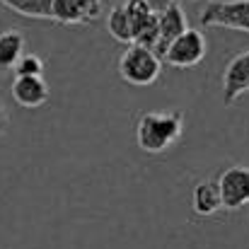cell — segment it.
I'll use <instances>...</instances> for the list:
<instances>
[{
	"mask_svg": "<svg viewBox=\"0 0 249 249\" xmlns=\"http://www.w3.org/2000/svg\"><path fill=\"white\" fill-rule=\"evenodd\" d=\"M184 131V111H145L136 126V143L143 153L160 155L172 148Z\"/></svg>",
	"mask_w": 249,
	"mask_h": 249,
	"instance_id": "cell-1",
	"label": "cell"
},
{
	"mask_svg": "<svg viewBox=\"0 0 249 249\" xmlns=\"http://www.w3.org/2000/svg\"><path fill=\"white\" fill-rule=\"evenodd\" d=\"M162 73V61L155 56V51L143 46H126V51L119 56V75L121 80L136 87L155 85Z\"/></svg>",
	"mask_w": 249,
	"mask_h": 249,
	"instance_id": "cell-2",
	"label": "cell"
},
{
	"mask_svg": "<svg viewBox=\"0 0 249 249\" xmlns=\"http://www.w3.org/2000/svg\"><path fill=\"white\" fill-rule=\"evenodd\" d=\"M201 27H223L249 34V0H213L198 15Z\"/></svg>",
	"mask_w": 249,
	"mask_h": 249,
	"instance_id": "cell-3",
	"label": "cell"
},
{
	"mask_svg": "<svg viewBox=\"0 0 249 249\" xmlns=\"http://www.w3.org/2000/svg\"><path fill=\"white\" fill-rule=\"evenodd\" d=\"M208 44L206 36L198 29L186 27L169 46H167L162 61H167L172 68H196L203 58H206Z\"/></svg>",
	"mask_w": 249,
	"mask_h": 249,
	"instance_id": "cell-4",
	"label": "cell"
},
{
	"mask_svg": "<svg viewBox=\"0 0 249 249\" xmlns=\"http://www.w3.org/2000/svg\"><path fill=\"white\" fill-rule=\"evenodd\" d=\"M218 191H220V206L228 211H240L249 206V167L232 165L220 172Z\"/></svg>",
	"mask_w": 249,
	"mask_h": 249,
	"instance_id": "cell-5",
	"label": "cell"
},
{
	"mask_svg": "<svg viewBox=\"0 0 249 249\" xmlns=\"http://www.w3.org/2000/svg\"><path fill=\"white\" fill-rule=\"evenodd\" d=\"M126 12L131 19L133 44L155 51L158 46V15L145 5V0H126Z\"/></svg>",
	"mask_w": 249,
	"mask_h": 249,
	"instance_id": "cell-6",
	"label": "cell"
},
{
	"mask_svg": "<svg viewBox=\"0 0 249 249\" xmlns=\"http://www.w3.org/2000/svg\"><path fill=\"white\" fill-rule=\"evenodd\" d=\"M99 15V0H51V19L58 24H89Z\"/></svg>",
	"mask_w": 249,
	"mask_h": 249,
	"instance_id": "cell-7",
	"label": "cell"
},
{
	"mask_svg": "<svg viewBox=\"0 0 249 249\" xmlns=\"http://www.w3.org/2000/svg\"><path fill=\"white\" fill-rule=\"evenodd\" d=\"M249 92V49L232 56L223 73V102L225 107H232L242 94Z\"/></svg>",
	"mask_w": 249,
	"mask_h": 249,
	"instance_id": "cell-8",
	"label": "cell"
},
{
	"mask_svg": "<svg viewBox=\"0 0 249 249\" xmlns=\"http://www.w3.org/2000/svg\"><path fill=\"white\" fill-rule=\"evenodd\" d=\"M186 29V15L181 10L179 2L169 5L167 10L158 12V46H155V56L162 61L167 46Z\"/></svg>",
	"mask_w": 249,
	"mask_h": 249,
	"instance_id": "cell-9",
	"label": "cell"
},
{
	"mask_svg": "<svg viewBox=\"0 0 249 249\" xmlns=\"http://www.w3.org/2000/svg\"><path fill=\"white\" fill-rule=\"evenodd\" d=\"M12 99L24 107V109H39L49 102V85L44 80V75L39 78H15L10 85Z\"/></svg>",
	"mask_w": 249,
	"mask_h": 249,
	"instance_id": "cell-10",
	"label": "cell"
},
{
	"mask_svg": "<svg viewBox=\"0 0 249 249\" xmlns=\"http://www.w3.org/2000/svg\"><path fill=\"white\" fill-rule=\"evenodd\" d=\"M191 208L196 215H213L218 213L220 206V191H218V181L215 179H203L194 186L191 194Z\"/></svg>",
	"mask_w": 249,
	"mask_h": 249,
	"instance_id": "cell-11",
	"label": "cell"
},
{
	"mask_svg": "<svg viewBox=\"0 0 249 249\" xmlns=\"http://www.w3.org/2000/svg\"><path fill=\"white\" fill-rule=\"evenodd\" d=\"M24 53V34L19 29H7L0 34V73L15 68V63Z\"/></svg>",
	"mask_w": 249,
	"mask_h": 249,
	"instance_id": "cell-12",
	"label": "cell"
},
{
	"mask_svg": "<svg viewBox=\"0 0 249 249\" xmlns=\"http://www.w3.org/2000/svg\"><path fill=\"white\" fill-rule=\"evenodd\" d=\"M107 32L114 41L119 44H126L131 46L133 44V32H131V19H128V12H126V5H116L111 7L109 17H107Z\"/></svg>",
	"mask_w": 249,
	"mask_h": 249,
	"instance_id": "cell-13",
	"label": "cell"
},
{
	"mask_svg": "<svg viewBox=\"0 0 249 249\" xmlns=\"http://www.w3.org/2000/svg\"><path fill=\"white\" fill-rule=\"evenodd\" d=\"M12 12L29 19H51V0H0Z\"/></svg>",
	"mask_w": 249,
	"mask_h": 249,
	"instance_id": "cell-14",
	"label": "cell"
},
{
	"mask_svg": "<svg viewBox=\"0 0 249 249\" xmlns=\"http://www.w3.org/2000/svg\"><path fill=\"white\" fill-rule=\"evenodd\" d=\"M15 78H39L44 75V61L36 53H22V58L15 63Z\"/></svg>",
	"mask_w": 249,
	"mask_h": 249,
	"instance_id": "cell-15",
	"label": "cell"
},
{
	"mask_svg": "<svg viewBox=\"0 0 249 249\" xmlns=\"http://www.w3.org/2000/svg\"><path fill=\"white\" fill-rule=\"evenodd\" d=\"M174 2H177V0H145V5H148L155 15H158V12H162V10H167V7H169V5H174Z\"/></svg>",
	"mask_w": 249,
	"mask_h": 249,
	"instance_id": "cell-16",
	"label": "cell"
},
{
	"mask_svg": "<svg viewBox=\"0 0 249 249\" xmlns=\"http://www.w3.org/2000/svg\"><path fill=\"white\" fill-rule=\"evenodd\" d=\"M7 131V111H5V107H2V102H0V136Z\"/></svg>",
	"mask_w": 249,
	"mask_h": 249,
	"instance_id": "cell-17",
	"label": "cell"
},
{
	"mask_svg": "<svg viewBox=\"0 0 249 249\" xmlns=\"http://www.w3.org/2000/svg\"><path fill=\"white\" fill-rule=\"evenodd\" d=\"M191 2H196V0H191Z\"/></svg>",
	"mask_w": 249,
	"mask_h": 249,
	"instance_id": "cell-18",
	"label": "cell"
}]
</instances>
